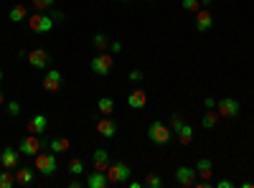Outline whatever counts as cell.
I'll return each mask as SVG.
<instances>
[{
	"instance_id": "8",
	"label": "cell",
	"mask_w": 254,
	"mask_h": 188,
	"mask_svg": "<svg viewBox=\"0 0 254 188\" xmlns=\"http://www.w3.org/2000/svg\"><path fill=\"white\" fill-rule=\"evenodd\" d=\"M26 59H28V64L36 66V69H46L51 64V54L46 49H31Z\"/></svg>"
},
{
	"instance_id": "42",
	"label": "cell",
	"mask_w": 254,
	"mask_h": 188,
	"mask_svg": "<svg viewBox=\"0 0 254 188\" xmlns=\"http://www.w3.org/2000/svg\"><path fill=\"white\" fill-rule=\"evenodd\" d=\"M145 3H153V0H145Z\"/></svg>"
},
{
	"instance_id": "15",
	"label": "cell",
	"mask_w": 254,
	"mask_h": 188,
	"mask_svg": "<svg viewBox=\"0 0 254 188\" xmlns=\"http://www.w3.org/2000/svg\"><path fill=\"white\" fill-rule=\"evenodd\" d=\"M84 186H87V188H107L110 186L107 173H104V171H92L87 176V181H84Z\"/></svg>"
},
{
	"instance_id": "3",
	"label": "cell",
	"mask_w": 254,
	"mask_h": 188,
	"mask_svg": "<svg viewBox=\"0 0 254 188\" xmlns=\"http://www.w3.org/2000/svg\"><path fill=\"white\" fill-rule=\"evenodd\" d=\"M33 163H36V171L38 173H44V176H54L56 173V168H59V163H56V153H38L36 158H33Z\"/></svg>"
},
{
	"instance_id": "11",
	"label": "cell",
	"mask_w": 254,
	"mask_h": 188,
	"mask_svg": "<svg viewBox=\"0 0 254 188\" xmlns=\"http://www.w3.org/2000/svg\"><path fill=\"white\" fill-rule=\"evenodd\" d=\"M211 28H214V15H211V10H208V8L196 10V31H198V33H206V31H211Z\"/></svg>"
},
{
	"instance_id": "14",
	"label": "cell",
	"mask_w": 254,
	"mask_h": 188,
	"mask_svg": "<svg viewBox=\"0 0 254 188\" xmlns=\"http://www.w3.org/2000/svg\"><path fill=\"white\" fill-rule=\"evenodd\" d=\"M97 132H99L102 137L112 140V137L117 135V122H115V120H110V117H102V120L97 122Z\"/></svg>"
},
{
	"instance_id": "38",
	"label": "cell",
	"mask_w": 254,
	"mask_h": 188,
	"mask_svg": "<svg viewBox=\"0 0 254 188\" xmlns=\"http://www.w3.org/2000/svg\"><path fill=\"white\" fill-rule=\"evenodd\" d=\"M84 186V181H79V178H74L71 183H69V188H81Z\"/></svg>"
},
{
	"instance_id": "30",
	"label": "cell",
	"mask_w": 254,
	"mask_h": 188,
	"mask_svg": "<svg viewBox=\"0 0 254 188\" xmlns=\"http://www.w3.org/2000/svg\"><path fill=\"white\" fill-rule=\"evenodd\" d=\"M188 13H196V10H201L203 5H201V0H183V3H181Z\"/></svg>"
},
{
	"instance_id": "24",
	"label": "cell",
	"mask_w": 254,
	"mask_h": 188,
	"mask_svg": "<svg viewBox=\"0 0 254 188\" xmlns=\"http://www.w3.org/2000/svg\"><path fill=\"white\" fill-rule=\"evenodd\" d=\"M92 44H94L97 54H102V51H110V41H107V36H104V33H94Z\"/></svg>"
},
{
	"instance_id": "26",
	"label": "cell",
	"mask_w": 254,
	"mask_h": 188,
	"mask_svg": "<svg viewBox=\"0 0 254 188\" xmlns=\"http://www.w3.org/2000/svg\"><path fill=\"white\" fill-rule=\"evenodd\" d=\"M142 186H147V188H163V186H165V181H163L158 173H147V176H145V181H142Z\"/></svg>"
},
{
	"instance_id": "40",
	"label": "cell",
	"mask_w": 254,
	"mask_h": 188,
	"mask_svg": "<svg viewBox=\"0 0 254 188\" xmlns=\"http://www.w3.org/2000/svg\"><path fill=\"white\" fill-rule=\"evenodd\" d=\"M211 3H214V0H201V5H203V8H208Z\"/></svg>"
},
{
	"instance_id": "29",
	"label": "cell",
	"mask_w": 254,
	"mask_h": 188,
	"mask_svg": "<svg viewBox=\"0 0 254 188\" xmlns=\"http://www.w3.org/2000/svg\"><path fill=\"white\" fill-rule=\"evenodd\" d=\"M31 8H36V13H49L54 8V0H31Z\"/></svg>"
},
{
	"instance_id": "21",
	"label": "cell",
	"mask_w": 254,
	"mask_h": 188,
	"mask_svg": "<svg viewBox=\"0 0 254 188\" xmlns=\"http://www.w3.org/2000/svg\"><path fill=\"white\" fill-rule=\"evenodd\" d=\"M97 110H99V115H102V117H110V115L115 112V99H112V97H99Z\"/></svg>"
},
{
	"instance_id": "13",
	"label": "cell",
	"mask_w": 254,
	"mask_h": 188,
	"mask_svg": "<svg viewBox=\"0 0 254 188\" xmlns=\"http://www.w3.org/2000/svg\"><path fill=\"white\" fill-rule=\"evenodd\" d=\"M147 104V92L145 89H132L130 94H127V107L130 110H142Z\"/></svg>"
},
{
	"instance_id": "35",
	"label": "cell",
	"mask_w": 254,
	"mask_h": 188,
	"mask_svg": "<svg viewBox=\"0 0 254 188\" xmlns=\"http://www.w3.org/2000/svg\"><path fill=\"white\" fill-rule=\"evenodd\" d=\"M122 51V44H120V41H112V44H110V54L115 56V54H120Z\"/></svg>"
},
{
	"instance_id": "20",
	"label": "cell",
	"mask_w": 254,
	"mask_h": 188,
	"mask_svg": "<svg viewBox=\"0 0 254 188\" xmlns=\"http://www.w3.org/2000/svg\"><path fill=\"white\" fill-rule=\"evenodd\" d=\"M33 183V171L31 168H15V186H31Z\"/></svg>"
},
{
	"instance_id": "33",
	"label": "cell",
	"mask_w": 254,
	"mask_h": 188,
	"mask_svg": "<svg viewBox=\"0 0 254 188\" xmlns=\"http://www.w3.org/2000/svg\"><path fill=\"white\" fill-rule=\"evenodd\" d=\"M49 15L54 18V23H59V20H66V15H64L61 10H56V8H51V10H49Z\"/></svg>"
},
{
	"instance_id": "4",
	"label": "cell",
	"mask_w": 254,
	"mask_h": 188,
	"mask_svg": "<svg viewBox=\"0 0 254 188\" xmlns=\"http://www.w3.org/2000/svg\"><path fill=\"white\" fill-rule=\"evenodd\" d=\"M92 71L97 74V76H107L110 71H112V66H115V59H112V54L110 51H102V54H97L94 59H92Z\"/></svg>"
},
{
	"instance_id": "28",
	"label": "cell",
	"mask_w": 254,
	"mask_h": 188,
	"mask_svg": "<svg viewBox=\"0 0 254 188\" xmlns=\"http://www.w3.org/2000/svg\"><path fill=\"white\" fill-rule=\"evenodd\" d=\"M66 171H69L71 176H81V173H84V160H81V158H71L69 165H66Z\"/></svg>"
},
{
	"instance_id": "19",
	"label": "cell",
	"mask_w": 254,
	"mask_h": 188,
	"mask_svg": "<svg viewBox=\"0 0 254 188\" xmlns=\"http://www.w3.org/2000/svg\"><path fill=\"white\" fill-rule=\"evenodd\" d=\"M49 150H51V153H56V155H61V153L71 150V142H69L66 137H54V140L49 142Z\"/></svg>"
},
{
	"instance_id": "43",
	"label": "cell",
	"mask_w": 254,
	"mask_h": 188,
	"mask_svg": "<svg viewBox=\"0 0 254 188\" xmlns=\"http://www.w3.org/2000/svg\"><path fill=\"white\" fill-rule=\"evenodd\" d=\"M122 3H127V0H122Z\"/></svg>"
},
{
	"instance_id": "39",
	"label": "cell",
	"mask_w": 254,
	"mask_h": 188,
	"mask_svg": "<svg viewBox=\"0 0 254 188\" xmlns=\"http://www.w3.org/2000/svg\"><path fill=\"white\" fill-rule=\"evenodd\" d=\"M5 104V94H3V89H0V107Z\"/></svg>"
},
{
	"instance_id": "16",
	"label": "cell",
	"mask_w": 254,
	"mask_h": 188,
	"mask_svg": "<svg viewBox=\"0 0 254 188\" xmlns=\"http://www.w3.org/2000/svg\"><path fill=\"white\" fill-rule=\"evenodd\" d=\"M110 163H112V160H110V153H107V150L99 148V150L92 153V165H94V171H104V173H107Z\"/></svg>"
},
{
	"instance_id": "9",
	"label": "cell",
	"mask_w": 254,
	"mask_h": 188,
	"mask_svg": "<svg viewBox=\"0 0 254 188\" xmlns=\"http://www.w3.org/2000/svg\"><path fill=\"white\" fill-rule=\"evenodd\" d=\"M41 84H44V89H46L49 94H56V92L61 89V84H64V76H61V71H59V69H49Z\"/></svg>"
},
{
	"instance_id": "22",
	"label": "cell",
	"mask_w": 254,
	"mask_h": 188,
	"mask_svg": "<svg viewBox=\"0 0 254 188\" xmlns=\"http://www.w3.org/2000/svg\"><path fill=\"white\" fill-rule=\"evenodd\" d=\"M176 137H178L181 145H190V142H193V127L183 122V125H181V130H176Z\"/></svg>"
},
{
	"instance_id": "41",
	"label": "cell",
	"mask_w": 254,
	"mask_h": 188,
	"mask_svg": "<svg viewBox=\"0 0 254 188\" xmlns=\"http://www.w3.org/2000/svg\"><path fill=\"white\" fill-rule=\"evenodd\" d=\"M3 76H5V71H3V69H0V81H3Z\"/></svg>"
},
{
	"instance_id": "31",
	"label": "cell",
	"mask_w": 254,
	"mask_h": 188,
	"mask_svg": "<svg viewBox=\"0 0 254 188\" xmlns=\"http://www.w3.org/2000/svg\"><path fill=\"white\" fill-rule=\"evenodd\" d=\"M181 125H183V115H178V112H176V115L171 117V125H168V127H171V130H173V135H176V130H181Z\"/></svg>"
},
{
	"instance_id": "34",
	"label": "cell",
	"mask_w": 254,
	"mask_h": 188,
	"mask_svg": "<svg viewBox=\"0 0 254 188\" xmlns=\"http://www.w3.org/2000/svg\"><path fill=\"white\" fill-rule=\"evenodd\" d=\"M142 76H145V74H142L140 69H132V71H130V81H135V84H140Z\"/></svg>"
},
{
	"instance_id": "10",
	"label": "cell",
	"mask_w": 254,
	"mask_h": 188,
	"mask_svg": "<svg viewBox=\"0 0 254 188\" xmlns=\"http://www.w3.org/2000/svg\"><path fill=\"white\" fill-rule=\"evenodd\" d=\"M196 178H198L196 168H188V165H181V168H176V183L183 186V188H190V186L196 183Z\"/></svg>"
},
{
	"instance_id": "17",
	"label": "cell",
	"mask_w": 254,
	"mask_h": 188,
	"mask_svg": "<svg viewBox=\"0 0 254 188\" xmlns=\"http://www.w3.org/2000/svg\"><path fill=\"white\" fill-rule=\"evenodd\" d=\"M46 125H49L46 115H33V117L28 120V132H33V135H44V132H46Z\"/></svg>"
},
{
	"instance_id": "36",
	"label": "cell",
	"mask_w": 254,
	"mask_h": 188,
	"mask_svg": "<svg viewBox=\"0 0 254 188\" xmlns=\"http://www.w3.org/2000/svg\"><path fill=\"white\" fill-rule=\"evenodd\" d=\"M203 104H206V110H216V99H214V97H206Z\"/></svg>"
},
{
	"instance_id": "27",
	"label": "cell",
	"mask_w": 254,
	"mask_h": 188,
	"mask_svg": "<svg viewBox=\"0 0 254 188\" xmlns=\"http://www.w3.org/2000/svg\"><path fill=\"white\" fill-rule=\"evenodd\" d=\"M13 186H15V173L10 168H5L0 173V188H13Z\"/></svg>"
},
{
	"instance_id": "6",
	"label": "cell",
	"mask_w": 254,
	"mask_h": 188,
	"mask_svg": "<svg viewBox=\"0 0 254 188\" xmlns=\"http://www.w3.org/2000/svg\"><path fill=\"white\" fill-rule=\"evenodd\" d=\"M28 28L33 33H49V31H54V18L49 13H33L28 18Z\"/></svg>"
},
{
	"instance_id": "5",
	"label": "cell",
	"mask_w": 254,
	"mask_h": 188,
	"mask_svg": "<svg viewBox=\"0 0 254 188\" xmlns=\"http://www.w3.org/2000/svg\"><path fill=\"white\" fill-rule=\"evenodd\" d=\"M216 112H219V117L234 120V117H239V112H242V104H239L234 97H224V99L216 102Z\"/></svg>"
},
{
	"instance_id": "23",
	"label": "cell",
	"mask_w": 254,
	"mask_h": 188,
	"mask_svg": "<svg viewBox=\"0 0 254 188\" xmlns=\"http://www.w3.org/2000/svg\"><path fill=\"white\" fill-rule=\"evenodd\" d=\"M216 122H219V112H216V110H208V112L201 117L203 130H214V127H216Z\"/></svg>"
},
{
	"instance_id": "1",
	"label": "cell",
	"mask_w": 254,
	"mask_h": 188,
	"mask_svg": "<svg viewBox=\"0 0 254 188\" xmlns=\"http://www.w3.org/2000/svg\"><path fill=\"white\" fill-rule=\"evenodd\" d=\"M147 140H150L153 145H168L173 140V130L168 127L165 122L155 120V122H150V127H147Z\"/></svg>"
},
{
	"instance_id": "37",
	"label": "cell",
	"mask_w": 254,
	"mask_h": 188,
	"mask_svg": "<svg viewBox=\"0 0 254 188\" xmlns=\"http://www.w3.org/2000/svg\"><path fill=\"white\" fill-rule=\"evenodd\" d=\"M216 186H219V188H231V186H234V183H231L229 178H224V181H219Z\"/></svg>"
},
{
	"instance_id": "25",
	"label": "cell",
	"mask_w": 254,
	"mask_h": 188,
	"mask_svg": "<svg viewBox=\"0 0 254 188\" xmlns=\"http://www.w3.org/2000/svg\"><path fill=\"white\" fill-rule=\"evenodd\" d=\"M26 5H13L10 8V13H8V18L13 20V23H20V20H26Z\"/></svg>"
},
{
	"instance_id": "18",
	"label": "cell",
	"mask_w": 254,
	"mask_h": 188,
	"mask_svg": "<svg viewBox=\"0 0 254 188\" xmlns=\"http://www.w3.org/2000/svg\"><path fill=\"white\" fill-rule=\"evenodd\" d=\"M196 173L203 178V181H211V176H214V163H211L208 158H201L196 163Z\"/></svg>"
},
{
	"instance_id": "12",
	"label": "cell",
	"mask_w": 254,
	"mask_h": 188,
	"mask_svg": "<svg viewBox=\"0 0 254 188\" xmlns=\"http://www.w3.org/2000/svg\"><path fill=\"white\" fill-rule=\"evenodd\" d=\"M0 163H3V168L15 171L18 165H20V150L18 148H5L3 153H0Z\"/></svg>"
},
{
	"instance_id": "32",
	"label": "cell",
	"mask_w": 254,
	"mask_h": 188,
	"mask_svg": "<svg viewBox=\"0 0 254 188\" xmlns=\"http://www.w3.org/2000/svg\"><path fill=\"white\" fill-rule=\"evenodd\" d=\"M8 115H10V117H18V115H20V104H18L15 99L8 102Z\"/></svg>"
},
{
	"instance_id": "2",
	"label": "cell",
	"mask_w": 254,
	"mask_h": 188,
	"mask_svg": "<svg viewBox=\"0 0 254 188\" xmlns=\"http://www.w3.org/2000/svg\"><path fill=\"white\" fill-rule=\"evenodd\" d=\"M130 165L127 163H122V160H117V163H110V168H107V181H110V186H122V183H127L130 181Z\"/></svg>"
},
{
	"instance_id": "7",
	"label": "cell",
	"mask_w": 254,
	"mask_h": 188,
	"mask_svg": "<svg viewBox=\"0 0 254 188\" xmlns=\"http://www.w3.org/2000/svg\"><path fill=\"white\" fill-rule=\"evenodd\" d=\"M18 150H20V155H26V158H36L38 153H41V140H38V135H26L23 140H20V145H18Z\"/></svg>"
}]
</instances>
